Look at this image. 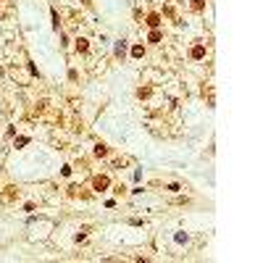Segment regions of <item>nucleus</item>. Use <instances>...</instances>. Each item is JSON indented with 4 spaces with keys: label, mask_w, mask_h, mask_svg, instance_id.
Returning <instances> with one entry per match:
<instances>
[{
    "label": "nucleus",
    "mask_w": 263,
    "mask_h": 263,
    "mask_svg": "<svg viewBox=\"0 0 263 263\" xmlns=\"http://www.w3.org/2000/svg\"><path fill=\"white\" fill-rule=\"evenodd\" d=\"M147 24H150V26H158V24H161V19L153 13V16H147Z\"/></svg>",
    "instance_id": "nucleus-3"
},
{
    "label": "nucleus",
    "mask_w": 263,
    "mask_h": 263,
    "mask_svg": "<svg viewBox=\"0 0 263 263\" xmlns=\"http://www.w3.org/2000/svg\"><path fill=\"white\" fill-rule=\"evenodd\" d=\"M108 184H111V179H108V176H98V179H95V190H105Z\"/></svg>",
    "instance_id": "nucleus-1"
},
{
    "label": "nucleus",
    "mask_w": 263,
    "mask_h": 263,
    "mask_svg": "<svg viewBox=\"0 0 263 263\" xmlns=\"http://www.w3.org/2000/svg\"><path fill=\"white\" fill-rule=\"evenodd\" d=\"M203 53H205L203 47H195V50H192V55H195V58H203Z\"/></svg>",
    "instance_id": "nucleus-4"
},
{
    "label": "nucleus",
    "mask_w": 263,
    "mask_h": 263,
    "mask_svg": "<svg viewBox=\"0 0 263 263\" xmlns=\"http://www.w3.org/2000/svg\"><path fill=\"white\" fill-rule=\"evenodd\" d=\"M95 155H98V158L105 155V147H103V145H98V147H95Z\"/></svg>",
    "instance_id": "nucleus-5"
},
{
    "label": "nucleus",
    "mask_w": 263,
    "mask_h": 263,
    "mask_svg": "<svg viewBox=\"0 0 263 263\" xmlns=\"http://www.w3.org/2000/svg\"><path fill=\"white\" fill-rule=\"evenodd\" d=\"M192 8H197V11H200V8H203V0H195V3H192Z\"/></svg>",
    "instance_id": "nucleus-6"
},
{
    "label": "nucleus",
    "mask_w": 263,
    "mask_h": 263,
    "mask_svg": "<svg viewBox=\"0 0 263 263\" xmlns=\"http://www.w3.org/2000/svg\"><path fill=\"white\" fill-rule=\"evenodd\" d=\"M76 50H79V53L87 50V39H76Z\"/></svg>",
    "instance_id": "nucleus-2"
}]
</instances>
